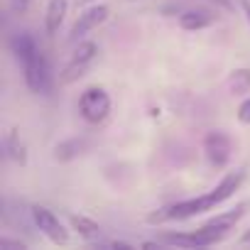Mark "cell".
<instances>
[{"instance_id":"cell-1","label":"cell","mask_w":250,"mask_h":250,"mask_svg":"<svg viewBox=\"0 0 250 250\" xmlns=\"http://www.w3.org/2000/svg\"><path fill=\"white\" fill-rule=\"evenodd\" d=\"M230 233V228H221V226H208L204 223L196 230L189 233H160L157 243L160 245H177V248H204V245H216L221 243L226 235Z\"/></svg>"},{"instance_id":"cell-2","label":"cell","mask_w":250,"mask_h":250,"mask_svg":"<svg viewBox=\"0 0 250 250\" xmlns=\"http://www.w3.org/2000/svg\"><path fill=\"white\" fill-rule=\"evenodd\" d=\"M22 71H25V83L32 93H40V96H49L52 86H54V74H52V66H49V59L42 49H37V54H32L25 64H22Z\"/></svg>"},{"instance_id":"cell-3","label":"cell","mask_w":250,"mask_h":250,"mask_svg":"<svg viewBox=\"0 0 250 250\" xmlns=\"http://www.w3.org/2000/svg\"><path fill=\"white\" fill-rule=\"evenodd\" d=\"M96 57H98V44L96 42H79V47L74 49L71 59L59 71V79H57L59 86H69V83L79 81L91 69V64L96 62Z\"/></svg>"},{"instance_id":"cell-4","label":"cell","mask_w":250,"mask_h":250,"mask_svg":"<svg viewBox=\"0 0 250 250\" xmlns=\"http://www.w3.org/2000/svg\"><path fill=\"white\" fill-rule=\"evenodd\" d=\"M79 113L86 123L98 125L108 118L110 113V96L105 93V88L101 86H88L81 96H79Z\"/></svg>"},{"instance_id":"cell-5","label":"cell","mask_w":250,"mask_h":250,"mask_svg":"<svg viewBox=\"0 0 250 250\" xmlns=\"http://www.w3.org/2000/svg\"><path fill=\"white\" fill-rule=\"evenodd\" d=\"M32 221H35V226H37L52 243H57V245L69 243V230L64 228V223L59 221V216H57L52 208L35 204V206H32Z\"/></svg>"},{"instance_id":"cell-6","label":"cell","mask_w":250,"mask_h":250,"mask_svg":"<svg viewBox=\"0 0 250 250\" xmlns=\"http://www.w3.org/2000/svg\"><path fill=\"white\" fill-rule=\"evenodd\" d=\"M204 152H206V160H208L216 169H221V167H226L228 160H230L233 140H230L226 133L213 130V133H208V135L204 138Z\"/></svg>"},{"instance_id":"cell-7","label":"cell","mask_w":250,"mask_h":250,"mask_svg":"<svg viewBox=\"0 0 250 250\" xmlns=\"http://www.w3.org/2000/svg\"><path fill=\"white\" fill-rule=\"evenodd\" d=\"M108 15H110L108 5H93V8L83 10V13L79 15V20L74 22L71 32H69V42H79L81 37H86L91 30H96L98 25H103V22L108 20Z\"/></svg>"},{"instance_id":"cell-8","label":"cell","mask_w":250,"mask_h":250,"mask_svg":"<svg viewBox=\"0 0 250 250\" xmlns=\"http://www.w3.org/2000/svg\"><path fill=\"white\" fill-rule=\"evenodd\" d=\"M245 182V172H230V174H226L218 184H216V189L213 191H208L211 194V199H213V204L216 206H221L223 201H228L238 189H240V184Z\"/></svg>"},{"instance_id":"cell-9","label":"cell","mask_w":250,"mask_h":250,"mask_svg":"<svg viewBox=\"0 0 250 250\" xmlns=\"http://www.w3.org/2000/svg\"><path fill=\"white\" fill-rule=\"evenodd\" d=\"M66 10H69V0H49L47 13H44V30H47V37H54V35L59 32Z\"/></svg>"},{"instance_id":"cell-10","label":"cell","mask_w":250,"mask_h":250,"mask_svg":"<svg viewBox=\"0 0 250 250\" xmlns=\"http://www.w3.org/2000/svg\"><path fill=\"white\" fill-rule=\"evenodd\" d=\"M213 22H216V15L208 13V10H187L184 15H179V27L187 30V32L204 30V27H208Z\"/></svg>"},{"instance_id":"cell-11","label":"cell","mask_w":250,"mask_h":250,"mask_svg":"<svg viewBox=\"0 0 250 250\" xmlns=\"http://www.w3.org/2000/svg\"><path fill=\"white\" fill-rule=\"evenodd\" d=\"M10 52L18 57L20 64H25L32 54H37V42L30 32H18L10 37Z\"/></svg>"},{"instance_id":"cell-12","label":"cell","mask_w":250,"mask_h":250,"mask_svg":"<svg viewBox=\"0 0 250 250\" xmlns=\"http://www.w3.org/2000/svg\"><path fill=\"white\" fill-rule=\"evenodd\" d=\"M69 223H71V228H74L81 238H86V240L101 238V226H98L96 221H91L88 216H76V213H71V216H69Z\"/></svg>"},{"instance_id":"cell-13","label":"cell","mask_w":250,"mask_h":250,"mask_svg":"<svg viewBox=\"0 0 250 250\" xmlns=\"http://www.w3.org/2000/svg\"><path fill=\"white\" fill-rule=\"evenodd\" d=\"M245 211H248V201L238 204L235 208H230V211H226V213H216V216L208 218L206 223H208V226H221V228H233V226L245 216Z\"/></svg>"},{"instance_id":"cell-14","label":"cell","mask_w":250,"mask_h":250,"mask_svg":"<svg viewBox=\"0 0 250 250\" xmlns=\"http://www.w3.org/2000/svg\"><path fill=\"white\" fill-rule=\"evenodd\" d=\"M228 88H230L233 96L250 93V69H235L228 79Z\"/></svg>"},{"instance_id":"cell-15","label":"cell","mask_w":250,"mask_h":250,"mask_svg":"<svg viewBox=\"0 0 250 250\" xmlns=\"http://www.w3.org/2000/svg\"><path fill=\"white\" fill-rule=\"evenodd\" d=\"M83 147H86V143H83V140H79V138H74V140H66V143L57 145L54 157H57V160H62V162H66V160H74L76 155H81V150H83Z\"/></svg>"},{"instance_id":"cell-16","label":"cell","mask_w":250,"mask_h":250,"mask_svg":"<svg viewBox=\"0 0 250 250\" xmlns=\"http://www.w3.org/2000/svg\"><path fill=\"white\" fill-rule=\"evenodd\" d=\"M5 150H8V155H10L18 165H27V147L20 143V138H18L15 130L8 135V140H5Z\"/></svg>"},{"instance_id":"cell-17","label":"cell","mask_w":250,"mask_h":250,"mask_svg":"<svg viewBox=\"0 0 250 250\" xmlns=\"http://www.w3.org/2000/svg\"><path fill=\"white\" fill-rule=\"evenodd\" d=\"M238 120H240L243 125H250V98H245V101L240 103V108H238Z\"/></svg>"},{"instance_id":"cell-18","label":"cell","mask_w":250,"mask_h":250,"mask_svg":"<svg viewBox=\"0 0 250 250\" xmlns=\"http://www.w3.org/2000/svg\"><path fill=\"white\" fill-rule=\"evenodd\" d=\"M27 5H30V0H10V8H13L15 13H25Z\"/></svg>"},{"instance_id":"cell-19","label":"cell","mask_w":250,"mask_h":250,"mask_svg":"<svg viewBox=\"0 0 250 250\" xmlns=\"http://www.w3.org/2000/svg\"><path fill=\"white\" fill-rule=\"evenodd\" d=\"M0 248H18V250H22L25 243H18V240H8V238H3V240H0Z\"/></svg>"},{"instance_id":"cell-20","label":"cell","mask_w":250,"mask_h":250,"mask_svg":"<svg viewBox=\"0 0 250 250\" xmlns=\"http://www.w3.org/2000/svg\"><path fill=\"white\" fill-rule=\"evenodd\" d=\"M240 240H243V243H248V240H250V228H248V230L243 233V238H240Z\"/></svg>"},{"instance_id":"cell-21","label":"cell","mask_w":250,"mask_h":250,"mask_svg":"<svg viewBox=\"0 0 250 250\" xmlns=\"http://www.w3.org/2000/svg\"><path fill=\"white\" fill-rule=\"evenodd\" d=\"M245 15H248V22H250V3H245Z\"/></svg>"},{"instance_id":"cell-22","label":"cell","mask_w":250,"mask_h":250,"mask_svg":"<svg viewBox=\"0 0 250 250\" xmlns=\"http://www.w3.org/2000/svg\"><path fill=\"white\" fill-rule=\"evenodd\" d=\"M91 3V0H79V5H88Z\"/></svg>"}]
</instances>
